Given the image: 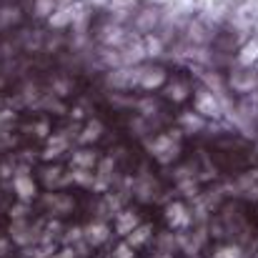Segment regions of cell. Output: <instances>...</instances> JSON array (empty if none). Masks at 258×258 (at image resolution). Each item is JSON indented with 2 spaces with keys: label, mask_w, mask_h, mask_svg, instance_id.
Instances as JSON below:
<instances>
[{
  "label": "cell",
  "mask_w": 258,
  "mask_h": 258,
  "mask_svg": "<svg viewBox=\"0 0 258 258\" xmlns=\"http://www.w3.org/2000/svg\"><path fill=\"white\" fill-rule=\"evenodd\" d=\"M40 228H43V223H30L28 218H18V221L10 223L8 238H10L15 246L28 248L30 243H40Z\"/></svg>",
  "instance_id": "6da1fadb"
},
{
  "label": "cell",
  "mask_w": 258,
  "mask_h": 258,
  "mask_svg": "<svg viewBox=\"0 0 258 258\" xmlns=\"http://www.w3.org/2000/svg\"><path fill=\"white\" fill-rule=\"evenodd\" d=\"M166 223L171 226L173 231H183V228H190L193 223V216H190V208L180 201H173L166 206Z\"/></svg>",
  "instance_id": "7a4b0ae2"
},
{
  "label": "cell",
  "mask_w": 258,
  "mask_h": 258,
  "mask_svg": "<svg viewBox=\"0 0 258 258\" xmlns=\"http://www.w3.org/2000/svg\"><path fill=\"white\" fill-rule=\"evenodd\" d=\"M13 190H15L18 201L33 203V198L38 196V185H35L33 175H28V168H20V171L13 175Z\"/></svg>",
  "instance_id": "3957f363"
},
{
  "label": "cell",
  "mask_w": 258,
  "mask_h": 258,
  "mask_svg": "<svg viewBox=\"0 0 258 258\" xmlns=\"http://www.w3.org/2000/svg\"><path fill=\"white\" fill-rule=\"evenodd\" d=\"M110 226L105 223V221H98V218H93L90 223L83 226V238H86V243L90 248H98V246H103V243H108V238H110Z\"/></svg>",
  "instance_id": "277c9868"
},
{
  "label": "cell",
  "mask_w": 258,
  "mask_h": 258,
  "mask_svg": "<svg viewBox=\"0 0 258 258\" xmlns=\"http://www.w3.org/2000/svg\"><path fill=\"white\" fill-rule=\"evenodd\" d=\"M43 206L48 208L50 216H68L73 208H76V201L66 193H58V190H50L43 196Z\"/></svg>",
  "instance_id": "5b68a950"
},
{
  "label": "cell",
  "mask_w": 258,
  "mask_h": 258,
  "mask_svg": "<svg viewBox=\"0 0 258 258\" xmlns=\"http://www.w3.org/2000/svg\"><path fill=\"white\" fill-rule=\"evenodd\" d=\"M40 178H43V185H45L48 190H58V188H66L68 183H73L71 173H66L60 166H48V168H43Z\"/></svg>",
  "instance_id": "8992f818"
},
{
  "label": "cell",
  "mask_w": 258,
  "mask_h": 258,
  "mask_svg": "<svg viewBox=\"0 0 258 258\" xmlns=\"http://www.w3.org/2000/svg\"><path fill=\"white\" fill-rule=\"evenodd\" d=\"M141 223V218H138V213L136 211H131V208H120V211H115V221H113V231L118 233V236H128L136 226Z\"/></svg>",
  "instance_id": "52a82bcc"
},
{
  "label": "cell",
  "mask_w": 258,
  "mask_h": 258,
  "mask_svg": "<svg viewBox=\"0 0 258 258\" xmlns=\"http://www.w3.org/2000/svg\"><path fill=\"white\" fill-rule=\"evenodd\" d=\"M151 238H153V228H151L148 223H138V226L125 236V241H128L136 251H138V248H143V246H148V243H151Z\"/></svg>",
  "instance_id": "ba28073f"
},
{
  "label": "cell",
  "mask_w": 258,
  "mask_h": 258,
  "mask_svg": "<svg viewBox=\"0 0 258 258\" xmlns=\"http://www.w3.org/2000/svg\"><path fill=\"white\" fill-rule=\"evenodd\" d=\"M66 148H68V141H66L63 136H55V138H50V141H48L43 158H45V161H53V158L63 156V153H66Z\"/></svg>",
  "instance_id": "9c48e42d"
},
{
  "label": "cell",
  "mask_w": 258,
  "mask_h": 258,
  "mask_svg": "<svg viewBox=\"0 0 258 258\" xmlns=\"http://www.w3.org/2000/svg\"><path fill=\"white\" fill-rule=\"evenodd\" d=\"M71 166L73 168H93V166H98V156H95V151H88V148L86 151H76Z\"/></svg>",
  "instance_id": "30bf717a"
},
{
  "label": "cell",
  "mask_w": 258,
  "mask_h": 258,
  "mask_svg": "<svg viewBox=\"0 0 258 258\" xmlns=\"http://www.w3.org/2000/svg\"><path fill=\"white\" fill-rule=\"evenodd\" d=\"M136 196L141 198V201H153L156 198V183L151 180V178H141L138 183H136Z\"/></svg>",
  "instance_id": "8fae6325"
},
{
  "label": "cell",
  "mask_w": 258,
  "mask_h": 258,
  "mask_svg": "<svg viewBox=\"0 0 258 258\" xmlns=\"http://www.w3.org/2000/svg\"><path fill=\"white\" fill-rule=\"evenodd\" d=\"M173 251H178V236L175 233H161L158 236V253H166V258H168V253H173Z\"/></svg>",
  "instance_id": "7c38bea8"
},
{
  "label": "cell",
  "mask_w": 258,
  "mask_h": 258,
  "mask_svg": "<svg viewBox=\"0 0 258 258\" xmlns=\"http://www.w3.org/2000/svg\"><path fill=\"white\" fill-rule=\"evenodd\" d=\"M71 178H73V183H76V185H83V188H93L95 173H93V168H73Z\"/></svg>",
  "instance_id": "4fadbf2b"
},
{
  "label": "cell",
  "mask_w": 258,
  "mask_h": 258,
  "mask_svg": "<svg viewBox=\"0 0 258 258\" xmlns=\"http://www.w3.org/2000/svg\"><path fill=\"white\" fill-rule=\"evenodd\" d=\"M211 258H243V248L238 243H223L213 251Z\"/></svg>",
  "instance_id": "5bb4252c"
},
{
  "label": "cell",
  "mask_w": 258,
  "mask_h": 258,
  "mask_svg": "<svg viewBox=\"0 0 258 258\" xmlns=\"http://www.w3.org/2000/svg\"><path fill=\"white\" fill-rule=\"evenodd\" d=\"M100 133H103V123L100 120H90L86 125V131H83V136H81V141L83 143H93V141L100 138Z\"/></svg>",
  "instance_id": "9a60e30c"
},
{
  "label": "cell",
  "mask_w": 258,
  "mask_h": 258,
  "mask_svg": "<svg viewBox=\"0 0 258 258\" xmlns=\"http://www.w3.org/2000/svg\"><path fill=\"white\" fill-rule=\"evenodd\" d=\"M161 81H163V71H161V68H151V71H146L143 78H141L143 88H156V86H161Z\"/></svg>",
  "instance_id": "2e32d148"
},
{
  "label": "cell",
  "mask_w": 258,
  "mask_h": 258,
  "mask_svg": "<svg viewBox=\"0 0 258 258\" xmlns=\"http://www.w3.org/2000/svg\"><path fill=\"white\" fill-rule=\"evenodd\" d=\"M113 258H136V248H133L128 241H120V243L113 248Z\"/></svg>",
  "instance_id": "e0dca14e"
},
{
  "label": "cell",
  "mask_w": 258,
  "mask_h": 258,
  "mask_svg": "<svg viewBox=\"0 0 258 258\" xmlns=\"http://www.w3.org/2000/svg\"><path fill=\"white\" fill-rule=\"evenodd\" d=\"M28 211H30V203L18 201V206L10 208V218H13V221H18V218H28Z\"/></svg>",
  "instance_id": "ac0fdd59"
},
{
  "label": "cell",
  "mask_w": 258,
  "mask_h": 258,
  "mask_svg": "<svg viewBox=\"0 0 258 258\" xmlns=\"http://www.w3.org/2000/svg\"><path fill=\"white\" fill-rule=\"evenodd\" d=\"M241 193H243V198H248V201H258V185H248V188H243Z\"/></svg>",
  "instance_id": "d6986e66"
},
{
  "label": "cell",
  "mask_w": 258,
  "mask_h": 258,
  "mask_svg": "<svg viewBox=\"0 0 258 258\" xmlns=\"http://www.w3.org/2000/svg\"><path fill=\"white\" fill-rule=\"evenodd\" d=\"M8 253V241H0V258Z\"/></svg>",
  "instance_id": "ffe728a7"
}]
</instances>
